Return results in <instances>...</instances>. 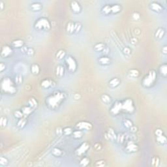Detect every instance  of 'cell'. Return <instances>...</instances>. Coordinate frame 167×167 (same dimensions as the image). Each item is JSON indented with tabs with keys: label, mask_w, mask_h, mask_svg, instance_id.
<instances>
[{
	"label": "cell",
	"mask_w": 167,
	"mask_h": 167,
	"mask_svg": "<svg viewBox=\"0 0 167 167\" xmlns=\"http://www.w3.org/2000/svg\"><path fill=\"white\" fill-rule=\"evenodd\" d=\"M106 136L108 137V138L112 140H114V139H116V136H117L116 133H115V132H114V131L112 129V128H110L109 130L108 131Z\"/></svg>",
	"instance_id": "484cf974"
},
{
	"label": "cell",
	"mask_w": 167,
	"mask_h": 167,
	"mask_svg": "<svg viewBox=\"0 0 167 167\" xmlns=\"http://www.w3.org/2000/svg\"><path fill=\"white\" fill-rule=\"evenodd\" d=\"M28 50V48H27V47H25V46H23V47L22 48V52H23L24 53H26L27 54Z\"/></svg>",
	"instance_id": "6f0895ef"
},
{
	"label": "cell",
	"mask_w": 167,
	"mask_h": 167,
	"mask_svg": "<svg viewBox=\"0 0 167 167\" xmlns=\"http://www.w3.org/2000/svg\"><path fill=\"white\" fill-rule=\"evenodd\" d=\"M9 164V160L7 157H1L0 158V164L2 166H7Z\"/></svg>",
	"instance_id": "60d3db41"
},
{
	"label": "cell",
	"mask_w": 167,
	"mask_h": 167,
	"mask_svg": "<svg viewBox=\"0 0 167 167\" xmlns=\"http://www.w3.org/2000/svg\"><path fill=\"white\" fill-rule=\"evenodd\" d=\"M5 69V64H4L3 62H2L1 64H0V71H1V72H3Z\"/></svg>",
	"instance_id": "db71d44e"
},
{
	"label": "cell",
	"mask_w": 167,
	"mask_h": 167,
	"mask_svg": "<svg viewBox=\"0 0 167 167\" xmlns=\"http://www.w3.org/2000/svg\"><path fill=\"white\" fill-rule=\"evenodd\" d=\"M156 140H157V142L160 144H164L166 142V138L163 134L157 136Z\"/></svg>",
	"instance_id": "836d02e7"
},
{
	"label": "cell",
	"mask_w": 167,
	"mask_h": 167,
	"mask_svg": "<svg viewBox=\"0 0 167 167\" xmlns=\"http://www.w3.org/2000/svg\"><path fill=\"white\" fill-rule=\"evenodd\" d=\"M94 148L97 151L99 150V149H101V144H99V143H96V144H95Z\"/></svg>",
	"instance_id": "f5cc1de1"
},
{
	"label": "cell",
	"mask_w": 167,
	"mask_h": 167,
	"mask_svg": "<svg viewBox=\"0 0 167 167\" xmlns=\"http://www.w3.org/2000/svg\"><path fill=\"white\" fill-rule=\"evenodd\" d=\"M71 9L72 11L74 13L78 14L80 13L82 11V7L80 4L76 1H73V2H71Z\"/></svg>",
	"instance_id": "8fae6325"
},
{
	"label": "cell",
	"mask_w": 167,
	"mask_h": 167,
	"mask_svg": "<svg viewBox=\"0 0 167 167\" xmlns=\"http://www.w3.org/2000/svg\"><path fill=\"white\" fill-rule=\"evenodd\" d=\"M121 6L119 5L116 4V5H114L112 6H111V13L117 14L121 11Z\"/></svg>",
	"instance_id": "603a6c76"
},
{
	"label": "cell",
	"mask_w": 167,
	"mask_h": 167,
	"mask_svg": "<svg viewBox=\"0 0 167 167\" xmlns=\"http://www.w3.org/2000/svg\"><path fill=\"white\" fill-rule=\"evenodd\" d=\"M157 78V73L154 70H150L147 75L144 76L142 82L144 87L147 88H151L155 84Z\"/></svg>",
	"instance_id": "3957f363"
},
{
	"label": "cell",
	"mask_w": 167,
	"mask_h": 167,
	"mask_svg": "<svg viewBox=\"0 0 167 167\" xmlns=\"http://www.w3.org/2000/svg\"><path fill=\"white\" fill-rule=\"evenodd\" d=\"M122 109V102L121 101H116L114 103L110 108V113L113 115H117L121 112Z\"/></svg>",
	"instance_id": "52a82bcc"
},
{
	"label": "cell",
	"mask_w": 167,
	"mask_h": 167,
	"mask_svg": "<svg viewBox=\"0 0 167 167\" xmlns=\"http://www.w3.org/2000/svg\"><path fill=\"white\" fill-rule=\"evenodd\" d=\"M73 136L75 138H80L82 137L83 136V132L82 131H81V130H79V129H78V130H76V131H73Z\"/></svg>",
	"instance_id": "1f68e13d"
},
{
	"label": "cell",
	"mask_w": 167,
	"mask_h": 167,
	"mask_svg": "<svg viewBox=\"0 0 167 167\" xmlns=\"http://www.w3.org/2000/svg\"><path fill=\"white\" fill-rule=\"evenodd\" d=\"M160 162V159L158 157H155L152 159V164L155 166H158Z\"/></svg>",
	"instance_id": "7bdbcfd3"
},
{
	"label": "cell",
	"mask_w": 167,
	"mask_h": 167,
	"mask_svg": "<svg viewBox=\"0 0 167 167\" xmlns=\"http://www.w3.org/2000/svg\"><path fill=\"white\" fill-rule=\"evenodd\" d=\"M33 108L30 107V106H24L21 109L22 112H23L24 116H29L31 113L32 112V111H33Z\"/></svg>",
	"instance_id": "d4e9b609"
},
{
	"label": "cell",
	"mask_w": 167,
	"mask_h": 167,
	"mask_svg": "<svg viewBox=\"0 0 167 167\" xmlns=\"http://www.w3.org/2000/svg\"><path fill=\"white\" fill-rule=\"evenodd\" d=\"M34 27L38 31H48L50 29L51 24L46 18H41L35 22Z\"/></svg>",
	"instance_id": "277c9868"
},
{
	"label": "cell",
	"mask_w": 167,
	"mask_h": 167,
	"mask_svg": "<svg viewBox=\"0 0 167 167\" xmlns=\"http://www.w3.org/2000/svg\"><path fill=\"white\" fill-rule=\"evenodd\" d=\"M31 72L34 75H39L40 73V67H39L38 65L35 64V63L32 65L31 66Z\"/></svg>",
	"instance_id": "44dd1931"
},
{
	"label": "cell",
	"mask_w": 167,
	"mask_h": 167,
	"mask_svg": "<svg viewBox=\"0 0 167 167\" xmlns=\"http://www.w3.org/2000/svg\"><path fill=\"white\" fill-rule=\"evenodd\" d=\"M73 131L72 128L68 127H65L63 129V133L65 135H71L73 134Z\"/></svg>",
	"instance_id": "f35d334b"
},
{
	"label": "cell",
	"mask_w": 167,
	"mask_h": 167,
	"mask_svg": "<svg viewBox=\"0 0 167 167\" xmlns=\"http://www.w3.org/2000/svg\"><path fill=\"white\" fill-rule=\"evenodd\" d=\"M27 123V119L26 117H22L20 119H18V122H17V127H19L20 129H22L26 126Z\"/></svg>",
	"instance_id": "7402d4cb"
},
{
	"label": "cell",
	"mask_w": 167,
	"mask_h": 167,
	"mask_svg": "<svg viewBox=\"0 0 167 167\" xmlns=\"http://www.w3.org/2000/svg\"><path fill=\"white\" fill-rule=\"evenodd\" d=\"M105 164H106L105 160H97V161L95 162V166H97V167L104 166H105Z\"/></svg>",
	"instance_id": "bcb514c9"
},
{
	"label": "cell",
	"mask_w": 167,
	"mask_h": 167,
	"mask_svg": "<svg viewBox=\"0 0 167 167\" xmlns=\"http://www.w3.org/2000/svg\"><path fill=\"white\" fill-rule=\"evenodd\" d=\"M89 146H89V144L88 143V142H84V143H82L76 150V153L77 154V155H84L87 152V151L89 149Z\"/></svg>",
	"instance_id": "ba28073f"
},
{
	"label": "cell",
	"mask_w": 167,
	"mask_h": 167,
	"mask_svg": "<svg viewBox=\"0 0 167 167\" xmlns=\"http://www.w3.org/2000/svg\"><path fill=\"white\" fill-rule=\"evenodd\" d=\"M56 76L60 78L63 76L64 74V67L62 65H58L56 70Z\"/></svg>",
	"instance_id": "cb8c5ba5"
},
{
	"label": "cell",
	"mask_w": 167,
	"mask_h": 167,
	"mask_svg": "<svg viewBox=\"0 0 167 167\" xmlns=\"http://www.w3.org/2000/svg\"><path fill=\"white\" fill-rule=\"evenodd\" d=\"M123 123H124L125 127L127 128H128V129H130V128H131V127L133 125L132 121H131V120H129V119H125Z\"/></svg>",
	"instance_id": "f6af8a7d"
},
{
	"label": "cell",
	"mask_w": 167,
	"mask_h": 167,
	"mask_svg": "<svg viewBox=\"0 0 167 167\" xmlns=\"http://www.w3.org/2000/svg\"><path fill=\"white\" fill-rule=\"evenodd\" d=\"M120 80L117 78H113L110 80L109 81V86L110 87H111L112 88H117V86L120 84Z\"/></svg>",
	"instance_id": "9a60e30c"
},
{
	"label": "cell",
	"mask_w": 167,
	"mask_h": 167,
	"mask_svg": "<svg viewBox=\"0 0 167 167\" xmlns=\"http://www.w3.org/2000/svg\"><path fill=\"white\" fill-rule=\"evenodd\" d=\"M99 62L102 65H108L110 63V59L109 58V57L104 56L101 57L99 58Z\"/></svg>",
	"instance_id": "2e32d148"
},
{
	"label": "cell",
	"mask_w": 167,
	"mask_h": 167,
	"mask_svg": "<svg viewBox=\"0 0 167 167\" xmlns=\"http://www.w3.org/2000/svg\"><path fill=\"white\" fill-rule=\"evenodd\" d=\"M66 64L67 69L71 73H75L77 69L78 65L75 59L72 56H67L66 58Z\"/></svg>",
	"instance_id": "5b68a950"
},
{
	"label": "cell",
	"mask_w": 167,
	"mask_h": 167,
	"mask_svg": "<svg viewBox=\"0 0 167 167\" xmlns=\"http://www.w3.org/2000/svg\"><path fill=\"white\" fill-rule=\"evenodd\" d=\"M160 74H161L163 76L165 77V76H166V65L164 64L160 66Z\"/></svg>",
	"instance_id": "ab89813d"
},
{
	"label": "cell",
	"mask_w": 167,
	"mask_h": 167,
	"mask_svg": "<svg viewBox=\"0 0 167 167\" xmlns=\"http://www.w3.org/2000/svg\"><path fill=\"white\" fill-rule=\"evenodd\" d=\"M139 71L137 69H131L129 71V76L132 77V78H137L139 76Z\"/></svg>",
	"instance_id": "d6a6232c"
},
{
	"label": "cell",
	"mask_w": 167,
	"mask_h": 167,
	"mask_svg": "<svg viewBox=\"0 0 167 167\" xmlns=\"http://www.w3.org/2000/svg\"><path fill=\"white\" fill-rule=\"evenodd\" d=\"M155 134L156 136H158L162 135L163 134V132H162V130L160 129H156L155 132Z\"/></svg>",
	"instance_id": "f907efd6"
},
{
	"label": "cell",
	"mask_w": 167,
	"mask_h": 167,
	"mask_svg": "<svg viewBox=\"0 0 167 167\" xmlns=\"http://www.w3.org/2000/svg\"><path fill=\"white\" fill-rule=\"evenodd\" d=\"M22 82H23V77H22V76L21 75H17V76L15 77V83L20 84L22 83Z\"/></svg>",
	"instance_id": "b9f144b4"
},
{
	"label": "cell",
	"mask_w": 167,
	"mask_h": 167,
	"mask_svg": "<svg viewBox=\"0 0 167 167\" xmlns=\"http://www.w3.org/2000/svg\"><path fill=\"white\" fill-rule=\"evenodd\" d=\"M2 90L7 94H15L17 92V88L15 84L10 78H4L2 80Z\"/></svg>",
	"instance_id": "7a4b0ae2"
},
{
	"label": "cell",
	"mask_w": 167,
	"mask_h": 167,
	"mask_svg": "<svg viewBox=\"0 0 167 167\" xmlns=\"http://www.w3.org/2000/svg\"><path fill=\"white\" fill-rule=\"evenodd\" d=\"M7 123H8V119H7V117L2 116L0 118V125H1V127L2 128L5 127L7 125Z\"/></svg>",
	"instance_id": "f546056e"
},
{
	"label": "cell",
	"mask_w": 167,
	"mask_h": 167,
	"mask_svg": "<svg viewBox=\"0 0 167 167\" xmlns=\"http://www.w3.org/2000/svg\"><path fill=\"white\" fill-rule=\"evenodd\" d=\"M149 7L153 11L156 13H160L162 11V6L157 2H152L149 5Z\"/></svg>",
	"instance_id": "4fadbf2b"
},
{
	"label": "cell",
	"mask_w": 167,
	"mask_h": 167,
	"mask_svg": "<svg viewBox=\"0 0 167 167\" xmlns=\"http://www.w3.org/2000/svg\"><path fill=\"white\" fill-rule=\"evenodd\" d=\"M63 151L62 150V149H60V148H58V147H55V148H54L52 151V154L54 157H61V156L63 155Z\"/></svg>",
	"instance_id": "ffe728a7"
},
{
	"label": "cell",
	"mask_w": 167,
	"mask_h": 167,
	"mask_svg": "<svg viewBox=\"0 0 167 167\" xmlns=\"http://www.w3.org/2000/svg\"><path fill=\"white\" fill-rule=\"evenodd\" d=\"M66 95L63 92L56 91L46 98V103L52 109H56L65 99Z\"/></svg>",
	"instance_id": "6da1fadb"
},
{
	"label": "cell",
	"mask_w": 167,
	"mask_h": 167,
	"mask_svg": "<svg viewBox=\"0 0 167 167\" xmlns=\"http://www.w3.org/2000/svg\"><path fill=\"white\" fill-rule=\"evenodd\" d=\"M122 109L123 110L126 111L127 112H133L135 109V107H134V103L132 100L131 99H127L122 102Z\"/></svg>",
	"instance_id": "8992f818"
},
{
	"label": "cell",
	"mask_w": 167,
	"mask_h": 167,
	"mask_svg": "<svg viewBox=\"0 0 167 167\" xmlns=\"http://www.w3.org/2000/svg\"><path fill=\"white\" fill-rule=\"evenodd\" d=\"M42 5L39 3H34V4H32V10L34 11H39L41 10L42 9Z\"/></svg>",
	"instance_id": "e575fe53"
},
{
	"label": "cell",
	"mask_w": 167,
	"mask_h": 167,
	"mask_svg": "<svg viewBox=\"0 0 167 167\" xmlns=\"http://www.w3.org/2000/svg\"><path fill=\"white\" fill-rule=\"evenodd\" d=\"M76 128L79 130H86V131H90L92 129V125L91 123L88 122V121H80L76 124Z\"/></svg>",
	"instance_id": "30bf717a"
},
{
	"label": "cell",
	"mask_w": 167,
	"mask_h": 167,
	"mask_svg": "<svg viewBox=\"0 0 167 167\" xmlns=\"http://www.w3.org/2000/svg\"><path fill=\"white\" fill-rule=\"evenodd\" d=\"M102 13L105 15H108L111 13V6L110 5H105L102 9Z\"/></svg>",
	"instance_id": "d590c367"
},
{
	"label": "cell",
	"mask_w": 167,
	"mask_h": 167,
	"mask_svg": "<svg viewBox=\"0 0 167 167\" xmlns=\"http://www.w3.org/2000/svg\"><path fill=\"white\" fill-rule=\"evenodd\" d=\"M13 54V49L11 46L8 45H4L2 47L1 49V56L4 58H9Z\"/></svg>",
	"instance_id": "9c48e42d"
},
{
	"label": "cell",
	"mask_w": 167,
	"mask_h": 167,
	"mask_svg": "<svg viewBox=\"0 0 167 167\" xmlns=\"http://www.w3.org/2000/svg\"><path fill=\"white\" fill-rule=\"evenodd\" d=\"M82 28V26L80 22H76L75 23V32L78 33L79 32L80 30H81Z\"/></svg>",
	"instance_id": "ee69618b"
},
{
	"label": "cell",
	"mask_w": 167,
	"mask_h": 167,
	"mask_svg": "<svg viewBox=\"0 0 167 167\" xmlns=\"http://www.w3.org/2000/svg\"><path fill=\"white\" fill-rule=\"evenodd\" d=\"M125 149L129 153L136 152L138 150V146L133 142H129L126 145Z\"/></svg>",
	"instance_id": "7c38bea8"
},
{
	"label": "cell",
	"mask_w": 167,
	"mask_h": 167,
	"mask_svg": "<svg viewBox=\"0 0 167 167\" xmlns=\"http://www.w3.org/2000/svg\"><path fill=\"white\" fill-rule=\"evenodd\" d=\"M101 101L104 104H109L111 102V97L107 94H103L101 95Z\"/></svg>",
	"instance_id": "4316f807"
},
{
	"label": "cell",
	"mask_w": 167,
	"mask_h": 167,
	"mask_svg": "<svg viewBox=\"0 0 167 167\" xmlns=\"http://www.w3.org/2000/svg\"><path fill=\"white\" fill-rule=\"evenodd\" d=\"M123 138H124V135H123V134H119V135L116 136L117 140H118L119 142H121V143L123 142Z\"/></svg>",
	"instance_id": "c3c4849f"
},
{
	"label": "cell",
	"mask_w": 167,
	"mask_h": 167,
	"mask_svg": "<svg viewBox=\"0 0 167 167\" xmlns=\"http://www.w3.org/2000/svg\"><path fill=\"white\" fill-rule=\"evenodd\" d=\"M130 130H131V132H133V133H134V132H136V131H137V127H136V126L132 125V127H131L130 128Z\"/></svg>",
	"instance_id": "11a10c76"
},
{
	"label": "cell",
	"mask_w": 167,
	"mask_h": 167,
	"mask_svg": "<svg viewBox=\"0 0 167 167\" xmlns=\"http://www.w3.org/2000/svg\"><path fill=\"white\" fill-rule=\"evenodd\" d=\"M164 33H165V32H164V30L162 28H159L157 29V30L156 31L155 34V36L157 39H161L164 35Z\"/></svg>",
	"instance_id": "ac0fdd59"
},
{
	"label": "cell",
	"mask_w": 167,
	"mask_h": 167,
	"mask_svg": "<svg viewBox=\"0 0 167 167\" xmlns=\"http://www.w3.org/2000/svg\"><path fill=\"white\" fill-rule=\"evenodd\" d=\"M132 18L135 20H138L139 19H140V15H139L138 13H134L132 14Z\"/></svg>",
	"instance_id": "681fc988"
},
{
	"label": "cell",
	"mask_w": 167,
	"mask_h": 167,
	"mask_svg": "<svg viewBox=\"0 0 167 167\" xmlns=\"http://www.w3.org/2000/svg\"><path fill=\"white\" fill-rule=\"evenodd\" d=\"M4 2H2V1H1L0 2V8H1V10H3L4 9Z\"/></svg>",
	"instance_id": "91938a15"
},
{
	"label": "cell",
	"mask_w": 167,
	"mask_h": 167,
	"mask_svg": "<svg viewBox=\"0 0 167 167\" xmlns=\"http://www.w3.org/2000/svg\"><path fill=\"white\" fill-rule=\"evenodd\" d=\"M28 106L33 108V110L37 106V102L34 98H31L28 101Z\"/></svg>",
	"instance_id": "4dcf8cb0"
},
{
	"label": "cell",
	"mask_w": 167,
	"mask_h": 167,
	"mask_svg": "<svg viewBox=\"0 0 167 167\" xmlns=\"http://www.w3.org/2000/svg\"><path fill=\"white\" fill-rule=\"evenodd\" d=\"M123 53H124V54L125 55H129L131 54V49L129 48H128V47H125V48H123Z\"/></svg>",
	"instance_id": "7dc6e473"
},
{
	"label": "cell",
	"mask_w": 167,
	"mask_h": 167,
	"mask_svg": "<svg viewBox=\"0 0 167 167\" xmlns=\"http://www.w3.org/2000/svg\"><path fill=\"white\" fill-rule=\"evenodd\" d=\"M34 50H33L32 48H28V52H27V54L29 55V56H33L34 54Z\"/></svg>",
	"instance_id": "816d5d0a"
},
{
	"label": "cell",
	"mask_w": 167,
	"mask_h": 167,
	"mask_svg": "<svg viewBox=\"0 0 167 167\" xmlns=\"http://www.w3.org/2000/svg\"><path fill=\"white\" fill-rule=\"evenodd\" d=\"M56 133L58 134H59V135L63 134V129L60 127H58V129H56Z\"/></svg>",
	"instance_id": "9f6ffc18"
},
{
	"label": "cell",
	"mask_w": 167,
	"mask_h": 167,
	"mask_svg": "<svg viewBox=\"0 0 167 167\" xmlns=\"http://www.w3.org/2000/svg\"><path fill=\"white\" fill-rule=\"evenodd\" d=\"M162 52L164 54H166L167 52V50H166V46H164L163 48H162Z\"/></svg>",
	"instance_id": "680465c9"
},
{
	"label": "cell",
	"mask_w": 167,
	"mask_h": 167,
	"mask_svg": "<svg viewBox=\"0 0 167 167\" xmlns=\"http://www.w3.org/2000/svg\"><path fill=\"white\" fill-rule=\"evenodd\" d=\"M24 43L21 39L15 40V41H13V43H12V46H13L14 48H22L24 46Z\"/></svg>",
	"instance_id": "e0dca14e"
},
{
	"label": "cell",
	"mask_w": 167,
	"mask_h": 167,
	"mask_svg": "<svg viewBox=\"0 0 167 167\" xmlns=\"http://www.w3.org/2000/svg\"><path fill=\"white\" fill-rule=\"evenodd\" d=\"M67 32L69 34H72L75 32V23L73 22H69L66 27Z\"/></svg>",
	"instance_id": "d6986e66"
},
{
	"label": "cell",
	"mask_w": 167,
	"mask_h": 167,
	"mask_svg": "<svg viewBox=\"0 0 167 167\" xmlns=\"http://www.w3.org/2000/svg\"><path fill=\"white\" fill-rule=\"evenodd\" d=\"M65 56H66V53L63 50H60L56 54V58L59 60H62L65 57Z\"/></svg>",
	"instance_id": "8d00e7d4"
},
{
	"label": "cell",
	"mask_w": 167,
	"mask_h": 167,
	"mask_svg": "<svg viewBox=\"0 0 167 167\" xmlns=\"http://www.w3.org/2000/svg\"><path fill=\"white\" fill-rule=\"evenodd\" d=\"M14 116H15V117H17V119H20V118H22L24 117V114L23 112H22L21 110H16L14 112Z\"/></svg>",
	"instance_id": "74e56055"
},
{
	"label": "cell",
	"mask_w": 167,
	"mask_h": 167,
	"mask_svg": "<svg viewBox=\"0 0 167 167\" xmlns=\"http://www.w3.org/2000/svg\"><path fill=\"white\" fill-rule=\"evenodd\" d=\"M105 47H106L105 45L103 44V43H97L96 45L94 46V49L97 52H102L103 51V50H104Z\"/></svg>",
	"instance_id": "83f0119b"
},
{
	"label": "cell",
	"mask_w": 167,
	"mask_h": 167,
	"mask_svg": "<svg viewBox=\"0 0 167 167\" xmlns=\"http://www.w3.org/2000/svg\"><path fill=\"white\" fill-rule=\"evenodd\" d=\"M53 84V81L50 79H44L41 82V87L45 89H48V88L52 87Z\"/></svg>",
	"instance_id": "5bb4252c"
},
{
	"label": "cell",
	"mask_w": 167,
	"mask_h": 167,
	"mask_svg": "<svg viewBox=\"0 0 167 167\" xmlns=\"http://www.w3.org/2000/svg\"><path fill=\"white\" fill-rule=\"evenodd\" d=\"M89 163H90V160H89V158L88 157H83L82 159H81L80 162V165L81 166H87L88 165H89Z\"/></svg>",
	"instance_id": "f1b7e54d"
}]
</instances>
